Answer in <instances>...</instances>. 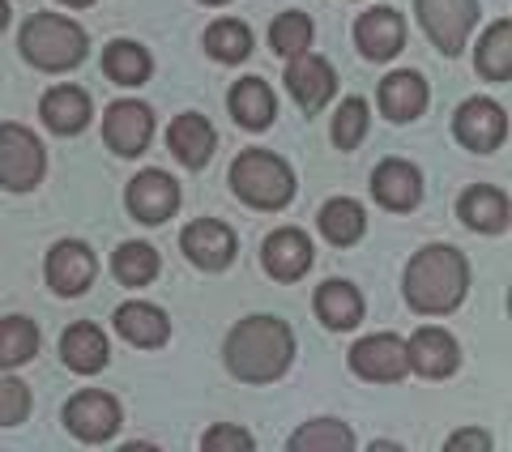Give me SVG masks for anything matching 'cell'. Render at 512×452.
Segmentation results:
<instances>
[{
    "mask_svg": "<svg viewBox=\"0 0 512 452\" xmlns=\"http://www.w3.org/2000/svg\"><path fill=\"white\" fill-rule=\"evenodd\" d=\"M214 141H218V137H214L210 120L197 116V111H184V116L171 120V128H167L171 154L180 158L188 171H201L205 163H210V158H214Z\"/></svg>",
    "mask_w": 512,
    "mask_h": 452,
    "instance_id": "obj_19",
    "label": "cell"
},
{
    "mask_svg": "<svg viewBox=\"0 0 512 452\" xmlns=\"http://www.w3.org/2000/svg\"><path fill=\"white\" fill-rule=\"evenodd\" d=\"M406 359L410 367L419 371V376L427 380H444V376H453V371L461 367V346H457V337L453 333H444V329H419L410 337V346H406Z\"/></svg>",
    "mask_w": 512,
    "mask_h": 452,
    "instance_id": "obj_15",
    "label": "cell"
},
{
    "mask_svg": "<svg viewBox=\"0 0 512 452\" xmlns=\"http://www.w3.org/2000/svg\"><path fill=\"white\" fill-rule=\"evenodd\" d=\"M201 444L210 452H218V448H252V435L239 431V427H214V431H205Z\"/></svg>",
    "mask_w": 512,
    "mask_h": 452,
    "instance_id": "obj_37",
    "label": "cell"
},
{
    "mask_svg": "<svg viewBox=\"0 0 512 452\" xmlns=\"http://www.w3.org/2000/svg\"><path fill=\"white\" fill-rule=\"evenodd\" d=\"M291 448L295 452H342V448H355V435L338 418H316V423L299 427L291 435Z\"/></svg>",
    "mask_w": 512,
    "mask_h": 452,
    "instance_id": "obj_32",
    "label": "cell"
},
{
    "mask_svg": "<svg viewBox=\"0 0 512 452\" xmlns=\"http://www.w3.org/2000/svg\"><path fill=\"white\" fill-rule=\"evenodd\" d=\"M367 137V103L363 99H346L333 116V145L338 150H355V145Z\"/></svg>",
    "mask_w": 512,
    "mask_h": 452,
    "instance_id": "obj_35",
    "label": "cell"
},
{
    "mask_svg": "<svg viewBox=\"0 0 512 452\" xmlns=\"http://www.w3.org/2000/svg\"><path fill=\"white\" fill-rule=\"evenodd\" d=\"M111 273H116L124 286H146L158 278V252L150 244H120L116 261H111Z\"/></svg>",
    "mask_w": 512,
    "mask_h": 452,
    "instance_id": "obj_33",
    "label": "cell"
},
{
    "mask_svg": "<svg viewBox=\"0 0 512 452\" xmlns=\"http://www.w3.org/2000/svg\"><path fill=\"white\" fill-rule=\"evenodd\" d=\"M227 107H231L235 124L252 128V133L269 128L274 116H278V99H274V90H269L261 77H244V82H235L231 94H227Z\"/></svg>",
    "mask_w": 512,
    "mask_h": 452,
    "instance_id": "obj_23",
    "label": "cell"
},
{
    "mask_svg": "<svg viewBox=\"0 0 512 452\" xmlns=\"http://www.w3.org/2000/svg\"><path fill=\"white\" fill-rule=\"evenodd\" d=\"M124 205H128V214H133L137 222L158 226V222H167L175 209H180V184H175L167 171H141L137 180L128 184Z\"/></svg>",
    "mask_w": 512,
    "mask_h": 452,
    "instance_id": "obj_11",
    "label": "cell"
},
{
    "mask_svg": "<svg viewBox=\"0 0 512 452\" xmlns=\"http://www.w3.org/2000/svg\"><path fill=\"white\" fill-rule=\"evenodd\" d=\"M466 286H470V265L448 244H431L406 265V303L423 316L453 312L466 299Z\"/></svg>",
    "mask_w": 512,
    "mask_h": 452,
    "instance_id": "obj_2",
    "label": "cell"
},
{
    "mask_svg": "<svg viewBox=\"0 0 512 452\" xmlns=\"http://www.w3.org/2000/svg\"><path fill=\"white\" fill-rule=\"evenodd\" d=\"M201 5H227V0H201Z\"/></svg>",
    "mask_w": 512,
    "mask_h": 452,
    "instance_id": "obj_41",
    "label": "cell"
},
{
    "mask_svg": "<svg viewBox=\"0 0 512 452\" xmlns=\"http://www.w3.org/2000/svg\"><path fill=\"white\" fill-rule=\"evenodd\" d=\"M261 261H265V269L274 273L278 282H299L303 273L312 269V239L303 235V231H295V226H286V231H274L265 239V252H261Z\"/></svg>",
    "mask_w": 512,
    "mask_h": 452,
    "instance_id": "obj_18",
    "label": "cell"
},
{
    "mask_svg": "<svg viewBox=\"0 0 512 452\" xmlns=\"http://www.w3.org/2000/svg\"><path fill=\"white\" fill-rule=\"evenodd\" d=\"M350 367H355V376H363V380L397 384L410 371L406 342L397 333H372V337H363V342H355V350H350Z\"/></svg>",
    "mask_w": 512,
    "mask_h": 452,
    "instance_id": "obj_8",
    "label": "cell"
},
{
    "mask_svg": "<svg viewBox=\"0 0 512 452\" xmlns=\"http://www.w3.org/2000/svg\"><path fill=\"white\" fill-rule=\"evenodd\" d=\"M316 316L325 320L329 329H355L363 320V295L350 282H325L316 290Z\"/></svg>",
    "mask_w": 512,
    "mask_h": 452,
    "instance_id": "obj_26",
    "label": "cell"
},
{
    "mask_svg": "<svg viewBox=\"0 0 512 452\" xmlns=\"http://www.w3.org/2000/svg\"><path fill=\"white\" fill-rule=\"evenodd\" d=\"M478 73L487 82H508L512 73V22L487 26V35L478 39Z\"/></svg>",
    "mask_w": 512,
    "mask_h": 452,
    "instance_id": "obj_29",
    "label": "cell"
},
{
    "mask_svg": "<svg viewBox=\"0 0 512 452\" xmlns=\"http://www.w3.org/2000/svg\"><path fill=\"white\" fill-rule=\"evenodd\" d=\"M286 90L295 94V103H299L303 111H320V107L333 99V90H338L333 64L320 60V56H312V52L291 56V64H286Z\"/></svg>",
    "mask_w": 512,
    "mask_h": 452,
    "instance_id": "obj_12",
    "label": "cell"
},
{
    "mask_svg": "<svg viewBox=\"0 0 512 452\" xmlns=\"http://www.w3.org/2000/svg\"><path fill=\"white\" fill-rule=\"evenodd\" d=\"M35 350H39V329L26 316L0 320V367H22L35 359Z\"/></svg>",
    "mask_w": 512,
    "mask_h": 452,
    "instance_id": "obj_31",
    "label": "cell"
},
{
    "mask_svg": "<svg viewBox=\"0 0 512 452\" xmlns=\"http://www.w3.org/2000/svg\"><path fill=\"white\" fill-rule=\"evenodd\" d=\"M60 359H64V367H73L77 376H94V371H103L107 359H111L107 333L99 325H90V320H82V325H73V329H64V337H60Z\"/></svg>",
    "mask_w": 512,
    "mask_h": 452,
    "instance_id": "obj_20",
    "label": "cell"
},
{
    "mask_svg": "<svg viewBox=\"0 0 512 452\" xmlns=\"http://www.w3.org/2000/svg\"><path fill=\"white\" fill-rule=\"evenodd\" d=\"M457 218L466 222L470 231L495 235V231H504V226H508V197H504L500 188L478 184V188H470L466 197L457 201Z\"/></svg>",
    "mask_w": 512,
    "mask_h": 452,
    "instance_id": "obj_25",
    "label": "cell"
},
{
    "mask_svg": "<svg viewBox=\"0 0 512 452\" xmlns=\"http://www.w3.org/2000/svg\"><path fill=\"white\" fill-rule=\"evenodd\" d=\"M43 141L22 124L0 128V188L30 192L43 180Z\"/></svg>",
    "mask_w": 512,
    "mask_h": 452,
    "instance_id": "obj_5",
    "label": "cell"
},
{
    "mask_svg": "<svg viewBox=\"0 0 512 452\" xmlns=\"http://www.w3.org/2000/svg\"><path fill=\"white\" fill-rule=\"evenodd\" d=\"M90 52V39L86 30L60 18V13H35L26 26H22V56L35 64V69L47 73H64L73 64H82Z\"/></svg>",
    "mask_w": 512,
    "mask_h": 452,
    "instance_id": "obj_3",
    "label": "cell"
},
{
    "mask_svg": "<svg viewBox=\"0 0 512 452\" xmlns=\"http://www.w3.org/2000/svg\"><path fill=\"white\" fill-rule=\"evenodd\" d=\"M180 248H184V256H188L192 265H197V269H210V273L227 269V265L235 261V235H231V226H222V222H214V218H201V222L184 226Z\"/></svg>",
    "mask_w": 512,
    "mask_h": 452,
    "instance_id": "obj_14",
    "label": "cell"
},
{
    "mask_svg": "<svg viewBox=\"0 0 512 452\" xmlns=\"http://www.w3.org/2000/svg\"><path fill=\"white\" fill-rule=\"evenodd\" d=\"M64 423H69V431L77 435V440L107 444L111 435H116V427H120V401L99 393V389H86V393H77L69 406H64Z\"/></svg>",
    "mask_w": 512,
    "mask_h": 452,
    "instance_id": "obj_10",
    "label": "cell"
},
{
    "mask_svg": "<svg viewBox=\"0 0 512 452\" xmlns=\"http://www.w3.org/2000/svg\"><path fill=\"white\" fill-rule=\"evenodd\" d=\"M9 26V0H0V30Z\"/></svg>",
    "mask_w": 512,
    "mask_h": 452,
    "instance_id": "obj_39",
    "label": "cell"
},
{
    "mask_svg": "<svg viewBox=\"0 0 512 452\" xmlns=\"http://www.w3.org/2000/svg\"><path fill=\"white\" fill-rule=\"evenodd\" d=\"M419 22L427 30V39L440 47L444 56H457L466 47L474 18H478V0H414Z\"/></svg>",
    "mask_w": 512,
    "mask_h": 452,
    "instance_id": "obj_6",
    "label": "cell"
},
{
    "mask_svg": "<svg viewBox=\"0 0 512 452\" xmlns=\"http://www.w3.org/2000/svg\"><path fill=\"white\" fill-rule=\"evenodd\" d=\"M269 43H274V52L286 60L308 52L312 47V18L308 13H282V18L269 26Z\"/></svg>",
    "mask_w": 512,
    "mask_h": 452,
    "instance_id": "obj_34",
    "label": "cell"
},
{
    "mask_svg": "<svg viewBox=\"0 0 512 452\" xmlns=\"http://www.w3.org/2000/svg\"><path fill=\"white\" fill-rule=\"evenodd\" d=\"M103 73L111 77L116 86H141L146 77L154 73V60L141 43H128V39H116L103 52Z\"/></svg>",
    "mask_w": 512,
    "mask_h": 452,
    "instance_id": "obj_28",
    "label": "cell"
},
{
    "mask_svg": "<svg viewBox=\"0 0 512 452\" xmlns=\"http://www.w3.org/2000/svg\"><path fill=\"white\" fill-rule=\"evenodd\" d=\"M231 188L252 209H282L295 197V171L269 150H244L231 163Z\"/></svg>",
    "mask_w": 512,
    "mask_h": 452,
    "instance_id": "obj_4",
    "label": "cell"
},
{
    "mask_svg": "<svg viewBox=\"0 0 512 452\" xmlns=\"http://www.w3.org/2000/svg\"><path fill=\"white\" fill-rule=\"evenodd\" d=\"M372 197L393 209V214H406V209H414L423 201V175L419 167L402 163V158H384V163L376 167L372 175Z\"/></svg>",
    "mask_w": 512,
    "mask_h": 452,
    "instance_id": "obj_17",
    "label": "cell"
},
{
    "mask_svg": "<svg viewBox=\"0 0 512 452\" xmlns=\"http://www.w3.org/2000/svg\"><path fill=\"white\" fill-rule=\"evenodd\" d=\"M150 137H154V111H150L146 103L120 99V103L107 107V116H103V141H107L120 158L146 154Z\"/></svg>",
    "mask_w": 512,
    "mask_h": 452,
    "instance_id": "obj_9",
    "label": "cell"
},
{
    "mask_svg": "<svg viewBox=\"0 0 512 452\" xmlns=\"http://www.w3.org/2000/svg\"><path fill=\"white\" fill-rule=\"evenodd\" d=\"M355 43H359V52H363L367 60H393L397 52H402V43H406V22H402V13L389 9V5L367 9L363 18L355 22Z\"/></svg>",
    "mask_w": 512,
    "mask_h": 452,
    "instance_id": "obj_16",
    "label": "cell"
},
{
    "mask_svg": "<svg viewBox=\"0 0 512 452\" xmlns=\"http://www.w3.org/2000/svg\"><path fill=\"white\" fill-rule=\"evenodd\" d=\"M380 107H384V116H389L393 124H406V120H419L423 116V107H427V82L419 73H389L384 77V86H380Z\"/></svg>",
    "mask_w": 512,
    "mask_h": 452,
    "instance_id": "obj_24",
    "label": "cell"
},
{
    "mask_svg": "<svg viewBox=\"0 0 512 452\" xmlns=\"http://www.w3.org/2000/svg\"><path fill=\"white\" fill-rule=\"evenodd\" d=\"M205 52H210L214 60H222V64L248 60L252 56V30L244 22H235V18H222V22H214L210 30H205Z\"/></svg>",
    "mask_w": 512,
    "mask_h": 452,
    "instance_id": "obj_30",
    "label": "cell"
},
{
    "mask_svg": "<svg viewBox=\"0 0 512 452\" xmlns=\"http://www.w3.org/2000/svg\"><path fill=\"white\" fill-rule=\"evenodd\" d=\"M320 231H325V239H329V244H338V248L359 244L363 231H367L363 205L350 201V197H333L325 209H320Z\"/></svg>",
    "mask_w": 512,
    "mask_h": 452,
    "instance_id": "obj_27",
    "label": "cell"
},
{
    "mask_svg": "<svg viewBox=\"0 0 512 452\" xmlns=\"http://www.w3.org/2000/svg\"><path fill=\"white\" fill-rule=\"evenodd\" d=\"M30 414V389L13 376H0V427H18Z\"/></svg>",
    "mask_w": 512,
    "mask_h": 452,
    "instance_id": "obj_36",
    "label": "cell"
},
{
    "mask_svg": "<svg viewBox=\"0 0 512 452\" xmlns=\"http://www.w3.org/2000/svg\"><path fill=\"white\" fill-rule=\"evenodd\" d=\"M116 333L124 337L128 346H141V350H154L163 346L171 337V320L163 308H154V303H124L116 312Z\"/></svg>",
    "mask_w": 512,
    "mask_h": 452,
    "instance_id": "obj_21",
    "label": "cell"
},
{
    "mask_svg": "<svg viewBox=\"0 0 512 452\" xmlns=\"http://www.w3.org/2000/svg\"><path fill=\"white\" fill-rule=\"evenodd\" d=\"M94 252L82 244V239H60V244L47 252V282H52L56 295H82V290L94 282Z\"/></svg>",
    "mask_w": 512,
    "mask_h": 452,
    "instance_id": "obj_13",
    "label": "cell"
},
{
    "mask_svg": "<svg viewBox=\"0 0 512 452\" xmlns=\"http://www.w3.org/2000/svg\"><path fill=\"white\" fill-rule=\"evenodd\" d=\"M39 116H43V124L52 128V133L73 137V133H82V128L90 124V94L77 90V86H56V90L43 94Z\"/></svg>",
    "mask_w": 512,
    "mask_h": 452,
    "instance_id": "obj_22",
    "label": "cell"
},
{
    "mask_svg": "<svg viewBox=\"0 0 512 452\" xmlns=\"http://www.w3.org/2000/svg\"><path fill=\"white\" fill-rule=\"evenodd\" d=\"M448 448H491V440H487L483 431H461V435L448 440Z\"/></svg>",
    "mask_w": 512,
    "mask_h": 452,
    "instance_id": "obj_38",
    "label": "cell"
},
{
    "mask_svg": "<svg viewBox=\"0 0 512 452\" xmlns=\"http://www.w3.org/2000/svg\"><path fill=\"white\" fill-rule=\"evenodd\" d=\"M60 5H69V9H82V5H94V0H60Z\"/></svg>",
    "mask_w": 512,
    "mask_h": 452,
    "instance_id": "obj_40",
    "label": "cell"
},
{
    "mask_svg": "<svg viewBox=\"0 0 512 452\" xmlns=\"http://www.w3.org/2000/svg\"><path fill=\"white\" fill-rule=\"evenodd\" d=\"M227 371L244 384L278 380L295 359V333L278 316H248L227 333Z\"/></svg>",
    "mask_w": 512,
    "mask_h": 452,
    "instance_id": "obj_1",
    "label": "cell"
},
{
    "mask_svg": "<svg viewBox=\"0 0 512 452\" xmlns=\"http://www.w3.org/2000/svg\"><path fill=\"white\" fill-rule=\"evenodd\" d=\"M453 133L457 141L474 154H491L500 150L504 137H508V116L495 99H466L457 107V120H453Z\"/></svg>",
    "mask_w": 512,
    "mask_h": 452,
    "instance_id": "obj_7",
    "label": "cell"
}]
</instances>
